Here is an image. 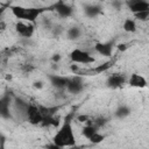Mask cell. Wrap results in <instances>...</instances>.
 I'll list each match as a JSON object with an SVG mask.
<instances>
[{"label":"cell","mask_w":149,"mask_h":149,"mask_svg":"<svg viewBox=\"0 0 149 149\" xmlns=\"http://www.w3.org/2000/svg\"><path fill=\"white\" fill-rule=\"evenodd\" d=\"M52 142H55L59 148L72 147V146L76 144L74 134H73V130H72L71 122H69V121L63 122L62 127L58 129V132L52 137Z\"/></svg>","instance_id":"6da1fadb"},{"label":"cell","mask_w":149,"mask_h":149,"mask_svg":"<svg viewBox=\"0 0 149 149\" xmlns=\"http://www.w3.org/2000/svg\"><path fill=\"white\" fill-rule=\"evenodd\" d=\"M10 10L16 19L27 20L28 22H35L36 19L48 8L40 7H22V6H10Z\"/></svg>","instance_id":"7a4b0ae2"},{"label":"cell","mask_w":149,"mask_h":149,"mask_svg":"<svg viewBox=\"0 0 149 149\" xmlns=\"http://www.w3.org/2000/svg\"><path fill=\"white\" fill-rule=\"evenodd\" d=\"M70 59L72 63H79V64H91L94 63L95 59L93 56H91L87 51H84L81 49H73L70 55H69Z\"/></svg>","instance_id":"3957f363"},{"label":"cell","mask_w":149,"mask_h":149,"mask_svg":"<svg viewBox=\"0 0 149 149\" xmlns=\"http://www.w3.org/2000/svg\"><path fill=\"white\" fill-rule=\"evenodd\" d=\"M26 116L29 123L31 125H41L43 121V114L38 106H35L33 104H29L26 111Z\"/></svg>","instance_id":"277c9868"},{"label":"cell","mask_w":149,"mask_h":149,"mask_svg":"<svg viewBox=\"0 0 149 149\" xmlns=\"http://www.w3.org/2000/svg\"><path fill=\"white\" fill-rule=\"evenodd\" d=\"M127 78L123 73H112L111 76H108L107 80H106V86L109 88H119L121 86H123V84H126Z\"/></svg>","instance_id":"5b68a950"},{"label":"cell","mask_w":149,"mask_h":149,"mask_svg":"<svg viewBox=\"0 0 149 149\" xmlns=\"http://www.w3.org/2000/svg\"><path fill=\"white\" fill-rule=\"evenodd\" d=\"M51 8L61 16V17H69L72 15V7L68 3H65L63 0H57L52 6Z\"/></svg>","instance_id":"8992f818"},{"label":"cell","mask_w":149,"mask_h":149,"mask_svg":"<svg viewBox=\"0 0 149 149\" xmlns=\"http://www.w3.org/2000/svg\"><path fill=\"white\" fill-rule=\"evenodd\" d=\"M69 77H63V76H57V74H49V80L52 84V86H55L56 88L59 90H66L69 83H70Z\"/></svg>","instance_id":"52a82bcc"},{"label":"cell","mask_w":149,"mask_h":149,"mask_svg":"<svg viewBox=\"0 0 149 149\" xmlns=\"http://www.w3.org/2000/svg\"><path fill=\"white\" fill-rule=\"evenodd\" d=\"M12 102V99L9 94H5L0 100V115L2 119H10L12 114L9 111V105Z\"/></svg>","instance_id":"ba28073f"},{"label":"cell","mask_w":149,"mask_h":149,"mask_svg":"<svg viewBox=\"0 0 149 149\" xmlns=\"http://www.w3.org/2000/svg\"><path fill=\"white\" fill-rule=\"evenodd\" d=\"M83 88H84V84H83V78L80 76H74L73 78H71L70 83L66 87V90L70 93H73V94H77V93L81 92Z\"/></svg>","instance_id":"9c48e42d"},{"label":"cell","mask_w":149,"mask_h":149,"mask_svg":"<svg viewBox=\"0 0 149 149\" xmlns=\"http://www.w3.org/2000/svg\"><path fill=\"white\" fill-rule=\"evenodd\" d=\"M15 30L19 35H21L22 37H31L34 34V26L33 24H27L23 22H17L15 24Z\"/></svg>","instance_id":"30bf717a"},{"label":"cell","mask_w":149,"mask_h":149,"mask_svg":"<svg viewBox=\"0 0 149 149\" xmlns=\"http://www.w3.org/2000/svg\"><path fill=\"white\" fill-rule=\"evenodd\" d=\"M128 84L132 87H136V88H143L147 86V80L146 78L140 74V73H132L130 77L128 78Z\"/></svg>","instance_id":"8fae6325"},{"label":"cell","mask_w":149,"mask_h":149,"mask_svg":"<svg viewBox=\"0 0 149 149\" xmlns=\"http://www.w3.org/2000/svg\"><path fill=\"white\" fill-rule=\"evenodd\" d=\"M129 10L133 14L143 12V10H148L149 9V2L146 0H139V1H134V2H127Z\"/></svg>","instance_id":"7c38bea8"},{"label":"cell","mask_w":149,"mask_h":149,"mask_svg":"<svg viewBox=\"0 0 149 149\" xmlns=\"http://www.w3.org/2000/svg\"><path fill=\"white\" fill-rule=\"evenodd\" d=\"M94 49L98 54L105 56V57H111L112 56V52H113V44L111 42H106V43H97L94 45Z\"/></svg>","instance_id":"4fadbf2b"},{"label":"cell","mask_w":149,"mask_h":149,"mask_svg":"<svg viewBox=\"0 0 149 149\" xmlns=\"http://www.w3.org/2000/svg\"><path fill=\"white\" fill-rule=\"evenodd\" d=\"M84 13L87 17L93 19L101 13V7L99 5H84Z\"/></svg>","instance_id":"5bb4252c"},{"label":"cell","mask_w":149,"mask_h":149,"mask_svg":"<svg viewBox=\"0 0 149 149\" xmlns=\"http://www.w3.org/2000/svg\"><path fill=\"white\" fill-rule=\"evenodd\" d=\"M98 129H99V127H97V126L90 120V121L87 122V125L83 127V129H81V134L88 140L91 136H93V135L98 132Z\"/></svg>","instance_id":"9a60e30c"},{"label":"cell","mask_w":149,"mask_h":149,"mask_svg":"<svg viewBox=\"0 0 149 149\" xmlns=\"http://www.w3.org/2000/svg\"><path fill=\"white\" fill-rule=\"evenodd\" d=\"M112 65H113V62H111V61L105 62V63H101V64L97 65L94 69H92V70L90 71V73L100 74V73H102V72H106V71H107L109 68H112Z\"/></svg>","instance_id":"2e32d148"},{"label":"cell","mask_w":149,"mask_h":149,"mask_svg":"<svg viewBox=\"0 0 149 149\" xmlns=\"http://www.w3.org/2000/svg\"><path fill=\"white\" fill-rule=\"evenodd\" d=\"M129 114H130V108H129L128 106H125V105L119 106V107L115 109V112H114L115 118H118V119H120V120L127 118Z\"/></svg>","instance_id":"e0dca14e"},{"label":"cell","mask_w":149,"mask_h":149,"mask_svg":"<svg viewBox=\"0 0 149 149\" xmlns=\"http://www.w3.org/2000/svg\"><path fill=\"white\" fill-rule=\"evenodd\" d=\"M42 126L47 127V126H52V127H57L59 125V118H55V115H48V116H43V121L41 123Z\"/></svg>","instance_id":"ac0fdd59"},{"label":"cell","mask_w":149,"mask_h":149,"mask_svg":"<svg viewBox=\"0 0 149 149\" xmlns=\"http://www.w3.org/2000/svg\"><path fill=\"white\" fill-rule=\"evenodd\" d=\"M122 28L127 33H135L136 31V22L133 19H126L123 21Z\"/></svg>","instance_id":"d6986e66"},{"label":"cell","mask_w":149,"mask_h":149,"mask_svg":"<svg viewBox=\"0 0 149 149\" xmlns=\"http://www.w3.org/2000/svg\"><path fill=\"white\" fill-rule=\"evenodd\" d=\"M80 34H81V31L78 27H71L66 31V37L71 41H74V40H78L80 37Z\"/></svg>","instance_id":"ffe728a7"},{"label":"cell","mask_w":149,"mask_h":149,"mask_svg":"<svg viewBox=\"0 0 149 149\" xmlns=\"http://www.w3.org/2000/svg\"><path fill=\"white\" fill-rule=\"evenodd\" d=\"M90 142H92V143H94V144H98V143H100V142H102L104 140H105V136L104 135H101L99 132H97L93 136H91L90 139Z\"/></svg>","instance_id":"44dd1931"},{"label":"cell","mask_w":149,"mask_h":149,"mask_svg":"<svg viewBox=\"0 0 149 149\" xmlns=\"http://www.w3.org/2000/svg\"><path fill=\"white\" fill-rule=\"evenodd\" d=\"M134 16L140 21H147V20H149V9L140 12V13H136V14H134Z\"/></svg>","instance_id":"7402d4cb"},{"label":"cell","mask_w":149,"mask_h":149,"mask_svg":"<svg viewBox=\"0 0 149 149\" xmlns=\"http://www.w3.org/2000/svg\"><path fill=\"white\" fill-rule=\"evenodd\" d=\"M97 127H102V126H105L107 122H108V120L106 119V118H97V119H94L93 121H92Z\"/></svg>","instance_id":"603a6c76"},{"label":"cell","mask_w":149,"mask_h":149,"mask_svg":"<svg viewBox=\"0 0 149 149\" xmlns=\"http://www.w3.org/2000/svg\"><path fill=\"white\" fill-rule=\"evenodd\" d=\"M76 119H77L78 122H81V123H87L90 121V118L86 114H79V115H77Z\"/></svg>","instance_id":"cb8c5ba5"},{"label":"cell","mask_w":149,"mask_h":149,"mask_svg":"<svg viewBox=\"0 0 149 149\" xmlns=\"http://www.w3.org/2000/svg\"><path fill=\"white\" fill-rule=\"evenodd\" d=\"M112 6H113L116 10H119V9L121 8V6H122V2H121V0H113V1H112Z\"/></svg>","instance_id":"d4e9b609"},{"label":"cell","mask_w":149,"mask_h":149,"mask_svg":"<svg viewBox=\"0 0 149 149\" xmlns=\"http://www.w3.org/2000/svg\"><path fill=\"white\" fill-rule=\"evenodd\" d=\"M33 86H34V88H36V90H42L44 85H43V81H41V80H36V81H34Z\"/></svg>","instance_id":"484cf974"},{"label":"cell","mask_w":149,"mask_h":149,"mask_svg":"<svg viewBox=\"0 0 149 149\" xmlns=\"http://www.w3.org/2000/svg\"><path fill=\"white\" fill-rule=\"evenodd\" d=\"M70 70H71V72H73L74 74L79 73V66L77 65V63H73L72 65H70Z\"/></svg>","instance_id":"4316f807"},{"label":"cell","mask_w":149,"mask_h":149,"mask_svg":"<svg viewBox=\"0 0 149 149\" xmlns=\"http://www.w3.org/2000/svg\"><path fill=\"white\" fill-rule=\"evenodd\" d=\"M116 48H118V50L121 51V52H123V51H126V50L128 49V47H127L126 43H119V44L116 45Z\"/></svg>","instance_id":"83f0119b"},{"label":"cell","mask_w":149,"mask_h":149,"mask_svg":"<svg viewBox=\"0 0 149 149\" xmlns=\"http://www.w3.org/2000/svg\"><path fill=\"white\" fill-rule=\"evenodd\" d=\"M61 58H62V56H61L59 54H55V55H52L51 61H52L54 63H58V62L61 61Z\"/></svg>","instance_id":"f1b7e54d"},{"label":"cell","mask_w":149,"mask_h":149,"mask_svg":"<svg viewBox=\"0 0 149 149\" xmlns=\"http://www.w3.org/2000/svg\"><path fill=\"white\" fill-rule=\"evenodd\" d=\"M0 24H1V30H5V29H6V24H5V22H3V21H1V23H0Z\"/></svg>","instance_id":"f546056e"},{"label":"cell","mask_w":149,"mask_h":149,"mask_svg":"<svg viewBox=\"0 0 149 149\" xmlns=\"http://www.w3.org/2000/svg\"><path fill=\"white\" fill-rule=\"evenodd\" d=\"M134 1H139V0H127V2H134Z\"/></svg>","instance_id":"4dcf8cb0"}]
</instances>
